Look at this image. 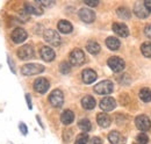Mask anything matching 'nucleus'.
<instances>
[{"label":"nucleus","mask_w":151,"mask_h":144,"mask_svg":"<svg viewBox=\"0 0 151 144\" xmlns=\"http://www.w3.org/2000/svg\"><path fill=\"white\" fill-rule=\"evenodd\" d=\"M20 131L22 132V135H27L28 134V129H27V126L24 125V123H20Z\"/></svg>","instance_id":"72a5a7b5"},{"label":"nucleus","mask_w":151,"mask_h":144,"mask_svg":"<svg viewBox=\"0 0 151 144\" xmlns=\"http://www.w3.org/2000/svg\"><path fill=\"white\" fill-rule=\"evenodd\" d=\"M141 51L145 57H151V42H145L141 47Z\"/></svg>","instance_id":"cd10ccee"},{"label":"nucleus","mask_w":151,"mask_h":144,"mask_svg":"<svg viewBox=\"0 0 151 144\" xmlns=\"http://www.w3.org/2000/svg\"><path fill=\"white\" fill-rule=\"evenodd\" d=\"M96 122H98V125L100 127L107 128V127L111 126V117H109V115L106 114V113H100V114H98V116H96Z\"/></svg>","instance_id":"6ab92c4d"},{"label":"nucleus","mask_w":151,"mask_h":144,"mask_svg":"<svg viewBox=\"0 0 151 144\" xmlns=\"http://www.w3.org/2000/svg\"><path fill=\"white\" fill-rule=\"evenodd\" d=\"M40 56L42 57L43 60H45V62H51V60L55 59L56 54H55V51H54L51 48H49V47H42L41 50H40Z\"/></svg>","instance_id":"ddd939ff"},{"label":"nucleus","mask_w":151,"mask_h":144,"mask_svg":"<svg viewBox=\"0 0 151 144\" xmlns=\"http://www.w3.org/2000/svg\"><path fill=\"white\" fill-rule=\"evenodd\" d=\"M73 120H75V114H73L71 110H69V109L64 110V112L62 113V115H60V121H62V123L65 125V126L71 125V123L73 122Z\"/></svg>","instance_id":"aec40b11"},{"label":"nucleus","mask_w":151,"mask_h":144,"mask_svg":"<svg viewBox=\"0 0 151 144\" xmlns=\"http://www.w3.org/2000/svg\"><path fill=\"white\" fill-rule=\"evenodd\" d=\"M18 56L22 60H28L34 57V49L30 44H24L18 50Z\"/></svg>","instance_id":"0eeeda50"},{"label":"nucleus","mask_w":151,"mask_h":144,"mask_svg":"<svg viewBox=\"0 0 151 144\" xmlns=\"http://www.w3.org/2000/svg\"><path fill=\"white\" fill-rule=\"evenodd\" d=\"M49 86H50V84L45 78H37L34 81V90L40 94H44L49 90Z\"/></svg>","instance_id":"1a4fd4ad"},{"label":"nucleus","mask_w":151,"mask_h":144,"mask_svg":"<svg viewBox=\"0 0 151 144\" xmlns=\"http://www.w3.org/2000/svg\"><path fill=\"white\" fill-rule=\"evenodd\" d=\"M115 107H116V101L111 96H106L100 101V108L105 112H111Z\"/></svg>","instance_id":"f8f14e48"},{"label":"nucleus","mask_w":151,"mask_h":144,"mask_svg":"<svg viewBox=\"0 0 151 144\" xmlns=\"http://www.w3.org/2000/svg\"><path fill=\"white\" fill-rule=\"evenodd\" d=\"M95 105H96V102H95L94 98L91 96V95H86L81 99V106L85 109H88V110L93 109L95 107Z\"/></svg>","instance_id":"4be33fe9"},{"label":"nucleus","mask_w":151,"mask_h":144,"mask_svg":"<svg viewBox=\"0 0 151 144\" xmlns=\"http://www.w3.org/2000/svg\"><path fill=\"white\" fill-rule=\"evenodd\" d=\"M139 98L144 102L151 101V90H149V89H142V90L139 91Z\"/></svg>","instance_id":"a878e982"},{"label":"nucleus","mask_w":151,"mask_h":144,"mask_svg":"<svg viewBox=\"0 0 151 144\" xmlns=\"http://www.w3.org/2000/svg\"><path fill=\"white\" fill-rule=\"evenodd\" d=\"M7 60H8V64H9V68H11V70L13 71V73H15V70H14V64L12 63V60H11V58L8 57V58H7Z\"/></svg>","instance_id":"58836bf2"},{"label":"nucleus","mask_w":151,"mask_h":144,"mask_svg":"<svg viewBox=\"0 0 151 144\" xmlns=\"http://www.w3.org/2000/svg\"><path fill=\"white\" fill-rule=\"evenodd\" d=\"M27 32L24 30V29H22V28H17V29H14L13 32H12V34H11V38H12V41L14 42V43H22L23 41H26V38H27Z\"/></svg>","instance_id":"9d476101"},{"label":"nucleus","mask_w":151,"mask_h":144,"mask_svg":"<svg viewBox=\"0 0 151 144\" xmlns=\"http://www.w3.org/2000/svg\"><path fill=\"white\" fill-rule=\"evenodd\" d=\"M26 100H27L28 108H29V109H32V108H33V105H32V99H30V95H29V94H26Z\"/></svg>","instance_id":"c9c22d12"},{"label":"nucleus","mask_w":151,"mask_h":144,"mask_svg":"<svg viewBox=\"0 0 151 144\" xmlns=\"http://www.w3.org/2000/svg\"><path fill=\"white\" fill-rule=\"evenodd\" d=\"M134 12L135 14L141 19H145L149 17V11L147 9V7L144 6V4H136L135 7H134Z\"/></svg>","instance_id":"f3484780"},{"label":"nucleus","mask_w":151,"mask_h":144,"mask_svg":"<svg viewBox=\"0 0 151 144\" xmlns=\"http://www.w3.org/2000/svg\"><path fill=\"white\" fill-rule=\"evenodd\" d=\"M91 144H102V141L99 137H93L91 140Z\"/></svg>","instance_id":"e433bc0d"},{"label":"nucleus","mask_w":151,"mask_h":144,"mask_svg":"<svg viewBox=\"0 0 151 144\" xmlns=\"http://www.w3.org/2000/svg\"><path fill=\"white\" fill-rule=\"evenodd\" d=\"M116 13H117L119 18L123 19V20H127V19L130 18V12H129V9L126 8V7H120V8H117Z\"/></svg>","instance_id":"bb28decb"},{"label":"nucleus","mask_w":151,"mask_h":144,"mask_svg":"<svg viewBox=\"0 0 151 144\" xmlns=\"http://www.w3.org/2000/svg\"><path fill=\"white\" fill-rule=\"evenodd\" d=\"M144 33H145V35L148 36L149 38H151V23H150V24H148V26L145 27V29H144Z\"/></svg>","instance_id":"f704fd0d"},{"label":"nucleus","mask_w":151,"mask_h":144,"mask_svg":"<svg viewBox=\"0 0 151 144\" xmlns=\"http://www.w3.org/2000/svg\"><path fill=\"white\" fill-rule=\"evenodd\" d=\"M85 63V54L80 49H75L70 54V64L73 66H80Z\"/></svg>","instance_id":"20e7f679"},{"label":"nucleus","mask_w":151,"mask_h":144,"mask_svg":"<svg viewBox=\"0 0 151 144\" xmlns=\"http://www.w3.org/2000/svg\"><path fill=\"white\" fill-rule=\"evenodd\" d=\"M84 2H85L87 6H90V7H95V6H98V4H99L98 0H85Z\"/></svg>","instance_id":"473e14b6"},{"label":"nucleus","mask_w":151,"mask_h":144,"mask_svg":"<svg viewBox=\"0 0 151 144\" xmlns=\"http://www.w3.org/2000/svg\"><path fill=\"white\" fill-rule=\"evenodd\" d=\"M40 6H45V7H50L54 5V1H50V0H36Z\"/></svg>","instance_id":"2f4dec72"},{"label":"nucleus","mask_w":151,"mask_h":144,"mask_svg":"<svg viewBox=\"0 0 151 144\" xmlns=\"http://www.w3.org/2000/svg\"><path fill=\"white\" fill-rule=\"evenodd\" d=\"M57 28H58V30L60 32V33H63V34H69V33H71L72 32V24L69 22V21H66V20H60L59 22H58V24H57Z\"/></svg>","instance_id":"412c9836"},{"label":"nucleus","mask_w":151,"mask_h":144,"mask_svg":"<svg viewBox=\"0 0 151 144\" xmlns=\"http://www.w3.org/2000/svg\"><path fill=\"white\" fill-rule=\"evenodd\" d=\"M49 102L51 104V106H54V107H60L62 105H63V102H64V95H63V93H62V91L59 90H54L51 93H50V95H49Z\"/></svg>","instance_id":"39448f33"},{"label":"nucleus","mask_w":151,"mask_h":144,"mask_svg":"<svg viewBox=\"0 0 151 144\" xmlns=\"http://www.w3.org/2000/svg\"><path fill=\"white\" fill-rule=\"evenodd\" d=\"M24 9H26L27 13H29V14H35V15H41V14L43 13L42 7L38 5L36 1H35L34 4H30V2L24 4Z\"/></svg>","instance_id":"2eb2a0df"},{"label":"nucleus","mask_w":151,"mask_h":144,"mask_svg":"<svg viewBox=\"0 0 151 144\" xmlns=\"http://www.w3.org/2000/svg\"><path fill=\"white\" fill-rule=\"evenodd\" d=\"M144 6L147 7V9L151 12V0H147V1H144Z\"/></svg>","instance_id":"4c0bfd02"},{"label":"nucleus","mask_w":151,"mask_h":144,"mask_svg":"<svg viewBox=\"0 0 151 144\" xmlns=\"http://www.w3.org/2000/svg\"><path fill=\"white\" fill-rule=\"evenodd\" d=\"M87 142H88V136H87V134L84 132V134L78 135L75 144H87Z\"/></svg>","instance_id":"c756f323"},{"label":"nucleus","mask_w":151,"mask_h":144,"mask_svg":"<svg viewBox=\"0 0 151 144\" xmlns=\"http://www.w3.org/2000/svg\"><path fill=\"white\" fill-rule=\"evenodd\" d=\"M43 37H44L45 42H48L49 44H51L54 47H58L60 44V36L54 29H47L43 34Z\"/></svg>","instance_id":"7ed1b4c3"},{"label":"nucleus","mask_w":151,"mask_h":144,"mask_svg":"<svg viewBox=\"0 0 151 144\" xmlns=\"http://www.w3.org/2000/svg\"><path fill=\"white\" fill-rule=\"evenodd\" d=\"M86 49H87V51L90 53V54L92 55H96L99 54V51H100V45L94 42V41H90L88 43H87V45H86Z\"/></svg>","instance_id":"b1692460"},{"label":"nucleus","mask_w":151,"mask_h":144,"mask_svg":"<svg viewBox=\"0 0 151 144\" xmlns=\"http://www.w3.org/2000/svg\"><path fill=\"white\" fill-rule=\"evenodd\" d=\"M106 45H107L111 50H117V49L120 48L121 43H120V41H119L116 37L111 36V37H108V38L106 40Z\"/></svg>","instance_id":"5701e85b"},{"label":"nucleus","mask_w":151,"mask_h":144,"mask_svg":"<svg viewBox=\"0 0 151 144\" xmlns=\"http://www.w3.org/2000/svg\"><path fill=\"white\" fill-rule=\"evenodd\" d=\"M59 71L62 72L63 74H68L69 72L71 71V64L68 63V62L60 63V65H59Z\"/></svg>","instance_id":"c85d7f7f"},{"label":"nucleus","mask_w":151,"mask_h":144,"mask_svg":"<svg viewBox=\"0 0 151 144\" xmlns=\"http://www.w3.org/2000/svg\"><path fill=\"white\" fill-rule=\"evenodd\" d=\"M96 73L95 71L93 70H91V69H86V70H84L83 73H81V78H83V81L85 83V84H92V83H94L95 80H96Z\"/></svg>","instance_id":"dca6fc26"},{"label":"nucleus","mask_w":151,"mask_h":144,"mask_svg":"<svg viewBox=\"0 0 151 144\" xmlns=\"http://www.w3.org/2000/svg\"><path fill=\"white\" fill-rule=\"evenodd\" d=\"M44 71V66L41 64H26L21 68V73L23 76H34Z\"/></svg>","instance_id":"f03ea898"},{"label":"nucleus","mask_w":151,"mask_h":144,"mask_svg":"<svg viewBox=\"0 0 151 144\" xmlns=\"http://www.w3.org/2000/svg\"><path fill=\"white\" fill-rule=\"evenodd\" d=\"M113 83L111 80H102V81L98 83L94 86V91L98 94H101V95L111 94L113 92Z\"/></svg>","instance_id":"f257e3e1"},{"label":"nucleus","mask_w":151,"mask_h":144,"mask_svg":"<svg viewBox=\"0 0 151 144\" xmlns=\"http://www.w3.org/2000/svg\"><path fill=\"white\" fill-rule=\"evenodd\" d=\"M137 142L139 144H147L149 142V137L147 136V134L142 132V134H139V135L137 136Z\"/></svg>","instance_id":"7c9ffc66"},{"label":"nucleus","mask_w":151,"mask_h":144,"mask_svg":"<svg viewBox=\"0 0 151 144\" xmlns=\"http://www.w3.org/2000/svg\"><path fill=\"white\" fill-rule=\"evenodd\" d=\"M79 18L86 23H91L95 20V14L90 8H80L79 9Z\"/></svg>","instance_id":"9b49d317"},{"label":"nucleus","mask_w":151,"mask_h":144,"mask_svg":"<svg viewBox=\"0 0 151 144\" xmlns=\"http://www.w3.org/2000/svg\"><path fill=\"white\" fill-rule=\"evenodd\" d=\"M113 32L116 35L121 36V37H127L129 35L128 27L124 23H120V22H116L113 24Z\"/></svg>","instance_id":"4468645a"},{"label":"nucleus","mask_w":151,"mask_h":144,"mask_svg":"<svg viewBox=\"0 0 151 144\" xmlns=\"http://www.w3.org/2000/svg\"><path fill=\"white\" fill-rule=\"evenodd\" d=\"M107 64H108V66L111 68V70H113L114 72H121L124 69V66H126L124 60L121 59L120 57H116V56L111 57V58L108 59Z\"/></svg>","instance_id":"423d86ee"},{"label":"nucleus","mask_w":151,"mask_h":144,"mask_svg":"<svg viewBox=\"0 0 151 144\" xmlns=\"http://www.w3.org/2000/svg\"><path fill=\"white\" fill-rule=\"evenodd\" d=\"M136 127L141 130V131H148L151 128V121L147 115H139L136 117L135 120Z\"/></svg>","instance_id":"6e6552de"},{"label":"nucleus","mask_w":151,"mask_h":144,"mask_svg":"<svg viewBox=\"0 0 151 144\" xmlns=\"http://www.w3.org/2000/svg\"><path fill=\"white\" fill-rule=\"evenodd\" d=\"M78 127L81 129V131H84V132L86 134L87 131H90V130H91V128H92V125H91L90 120H87V119H83V120H80V121H79V123H78Z\"/></svg>","instance_id":"393cba45"},{"label":"nucleus","mask_w":151,"mask_h":144,"mask_svg":"<svg viewBox=\"0 0 151 144\" xmlns=\"http://www.w3.org/2000/svg\"><path fill=\"white\" fill-rule=\"evenodd\" d=\"M108 140L112 144H126V138L119 131H111L108 135Z\"/></svg>","instance_id":"a211bd4d"}]
</instances>
